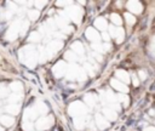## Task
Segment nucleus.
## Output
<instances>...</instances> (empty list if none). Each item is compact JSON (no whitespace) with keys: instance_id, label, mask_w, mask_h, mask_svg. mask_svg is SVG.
Masks as SVG:
<instances>
[{"instance_id":"1","label":"nucleus","mask_w":155,"mask_h":131,"mask_svg":"<svg viewBox=\"0 0 155 131\" xmlns=\"http://www.w3.org/2000/svg\"><path fill=\"white\" fill-rule=\"evenodd\" d=\"M18 56H19L21 63L25 64L29 68H34L36 66V63L39 62L38 50L33 45H27V46L22 47L18 52Z\"/></svg>"},{"instance_id":"2","label":"nucleus","mask_w":155,"mask_h":131,"mask_svg":"<svg viewBox=\"0 0 155 131\" xmlns=\"http://www.w3.org/2000/svg\"><path fill=\"white\" fill-rule=\"evenodd\" d=\"M88 112V108L87 106L81 102V101H75V102H71L68 107V113L70 116L73 118H76V116H82V115H86Z\"/></svg>"},{"instance_id":"3","label":"nucleus","mask_w":155,"mask_h":131,"mask_svg":"<svg viewBox=\"0 0 155 131\" xmlns=\"http://www.w3.org/2000/svg\"><path fill=\"white\" fill-rule=\"evenodd\" d=\"M64 12L68 16V18L71 19L74 23H76V24L80 23L81 18H82V8L81 7H79L76 5H70V6H68L65 8Z\"/></svg>"},{"instance_id":"4","label":"nucleus","mask_w":155,"mask_h":131,"mask_svg":"<svg viewBox=\"0 0 155 131\" xmlns=\"http://www.w3.org/2000/svg\"><path fill=\"white\" fill-rule=\"evenodd\" d=\"M21 23H22L21 19H16L15 22L11 23V25L8 27V29L6 32V35H5V38L8 41H13V40H16L18 38L19 30H21Z\"/></svg>"},{"instance_id":"5","label":"nucleus","mask_w":155,"mask_h":131,"mask_svg":"<svg viewBox=\"0 0 155 131\" xmlns=\"http://www.w3.org/2000/svg\"><path fill=\"white\" fill-rule=\"evenodd\" d=\"M53 121H54V119L52 115H45V116H41L36 120L35 127L39 131H45V130H48L53 125Z\"/></svg>"},{"instance_id":"6","label":"nucleus","mask_w":155,"mask_h":131,"mask_svg":"<svg viewBox=\"0 0 155 131\" xmlns=\"http://www.w3.org/2000/svg\"><path fill=\"white\" fill-rule=\"evenodd\" d=\"M62 47H63V41L62 40H56V39L51 40L47 44V46L45 47L46 49V52H47V56H48V59L52 58Z\"/></svg>"},{"instance_id":"7","label":"nucleus","mask_w":155,"mask_h":131,"mask_svg":"<svg viewBox=\"0 0 155 131\" xmlns=\"http://www.w3.org/2000/svg\"><path fill=\"white\" fill-rule=\"evenodd\" d=\"M67 69H68V64H67L64 61H58V62L53 66L52 73H53V75H54L56 78H62V76L65 75Z\"/></svg>"},{"instance_id":"8","label":"nucleus","mask_w":155,"mask_h":131,"mask_svg":"<svg viewBox=\"0 0 155 131\" xmlns=\"http://www.w3.org/2000/svg\"><path fill=\"white\" fill-rule=\"evenodd\" d=\"M99 98H101V102L103 103V106H109V104H113V103H117L116 95H114L110 90L101 92V97Z\"/></svg>"},{"instance_id":"9","label":"nucleus","mask_w":155,"mask_h":131,"mask_svg":"<svg viewBox=\"0 0 155 131\" xmlns=\"http://www.w3.org/2000/svg\"><path fill=\"white\" fill-rule=\"evenodd\" d=\"M80 69H81V67H79L75 63H71L70 66H68V69H67V73H65L67 79L68 80H78V75H79Z\"/></svg>"},{"instance_id":"10","label":"nucleus","mask_w":155,"mask_h":131,"mask_svg":"<svg viewBox=\"0 0 155 131\" xmlns=\"http://www.w3.org/2000/svg\"><path fill=\"white\" fill-rule=\"evenodd\" d=\"M54 23H56L57 28H61V29H63L64 27H67L68 23H69V18H68V16L65 15V12L59 11L58 15H57L56 18H54Z\"/></svg>"},{"instance_id":"11","label":"nucleus","mask_w":155,"mask_h":131,"mask_svg":"<svg viewBox=\"0 0 155 131\" xmlns=\"http://www.w3.org/2000/svg\"><path fill=\"white\" fill-rule=\"evenodd\" d=\"M87 120H88V116L87 115H82V116H76L74 118L73 120V124H74V127L76 130H84L87 125Z\"/></svg>"},{"instance_id":"12","label":"nucleus","mask_w":155,"mask_h":131,"mask_svg":"<svg viewBox=\"0 0 155 131\" xmlns=\"http://www.w3.org/2000/svg\"><path fill=\"white\" fill-rule=\"evenodd\" d=\"M85 35H86V38H87L90 41H92V42H99V40H101L99 33L97 32V29H94V28H92V27L86 29Z\"/></svg>"},{"instance_id":"13","label":"nucleus","mask_w":155,"mask_h":131,"mask_svg":"<svg viewBox=\"0 0 155 131\" xmlns=\"http://www.w3.org/2000/svg\"><path fill=\"white\" fill-rule=\"evenodd\" d=\"M127 8L130 10V12L138 15V13L142 12L143 6H142V4H140L139 1H137V0H131V1L127 2Z\"/></svg>"},{"instance_id":"14","label":"nucleus","mask_w":155,"mask_h":131,"mask_svg":"<svg viewBox=\"0 0 155 131\" xmlns=\"http://www.w3.org/2000/svg\"><path fill=\"white\" fill-rule=\"evenodd\" d=\"M96 125L99 130H105L109 127V121L102 115V114H96Z\"/></svg>"},{"instance_id":"15","label":"nucleus","mask_w":155,"mask_h":131,"mask_svg":"<svg viewBox=\"0 0 155 131\" xmlns=\"http://www.w3.org/2000/svg\"><path fill=\"white\" fill-rule=\"evenodd\" d=\"M110 85H111L115 90L120 91V93H126V92L128 91V87H127L124 82L119 81L117 79H111V80H110Z\"/></svg>"},{"instance_id":"16","label":"nucleus","mask_w":155,"mask_h":131,"mask_svg":"<svg viewBox=\"0 0 155 131\" xmlns=\"http://www.w3.org/2000/svg\"><path fill=\"white\" fill-rule=\"evenodd\" d=\"M115 79H117L119 81H121V82H124L125 85L126 84H128L130 82V75H128V73L126 72V70H122V69H119V70H116L115 72Z\"/></svg>"},{"instance_id":"17","label":"nucleus","mask_w":155,"mask_h":131,"mask_svg":"<svg viewBox=\"0 0 155 131\" xmlns=\"http://www.w3.org/2000/svg\"><path fill=\"white\" fill-rule=\"evenodd\" d=\"M102 112H103V116H104L108 121H114V120L117 119V113H116L115 110L108 108V107H104V108L102 109Z\"/></svg>"},{"instance_id":"18","label":"nucleus","mask_w":155,"mask_h":131,"mask_svg":"<svg viewBox=\"0 0 155 131\" xmlns=\"http://www.w3.org/2000/svg\"><path fill=\"white\" fill-rule=\"evenodd\" d=\"M33 108L36 110V113H38L39 115H45V114H47V112H48V107H47L42 101H36Z\"/></svg>"},{"instance_id":"19","label":"nucleus","mask_w":155,"mask_h":131,"mask_svg":"<svg viewBox=\"0 0 155 131\" xmlns=\"http://www.w3.org/2000/svg\"><path fill=\"white\" fill-rule=\"evenodd\" d=\"M39 116V114L36 113V110L30 107V108H27L24 110V115H23V120H29V121H34L36 118Z\"/></svg>"},{"instance_id":"20","label":"nucleus","mask_w":155,"mask_h":131,"mask_svg":"<svg viewBox=\"0 0 155 131\" xmlns=\"http://www.w3.org/2000/svg\"><path fill=\"white\" fill-rule=\"evenodd\" d=\"M84 103H85L86 106L93 108V107L96 106V103H97V96L93 95V93H87V95H85V97H84Z\"/></svg>"},{"instance_id":"21","label":"nucleus","mask_w":155,"mask_h":131,"mask_svg":"<svg viewBox=\"0 0 155 131\" xmlns=\"http://www.w3.org/2000/svg\"><path fill=\"white\" fill-rule=\"evenodd\" d=\"M70 47H71V51H73L75 55H84V53H85L84 45H82V42H80V41H74Z\"/></svg>"},{"instance_id":"22","label":"nucleus","mask_w":155,"mask_h":131,"mask_svg":"<svg viewBox=\"0 0 155 131\" xmlns=\"http://www.w3.org/2000/svg\"><path fill=\"white\" fill-rule=\"evenodd\" d=\"M0 123L1 125H5L6 127H10L15 124V118L11 115H1L0 116Z\"/></svg>"},{"instance_id":"23","label":"nucleus","mask_w":155,"mask_h":131,"mask_svg":"<svg viewBox=\"0 0 155 131\" xmlns=\"http://www.w3.org/2000/svg\"><path fill=\"white\" fill-rule=\"evenodd\" d=\"M94 27H96L97 29H99V30L104 32L105 29H108V23H107V21H105L104 18L98 17V18L94 21Z\"/></svg>"},{"instance_id":"24","label":"nucleus","mask_w":155,"mask_h":131,"mask_svg":"<svg viewBox=\"0 0 155 131\" xmlns=\"http://www.w3.org/2000/svg\"><path fill=\"white\" fill-rule=\"evenodd\" d=\"M19 110H21L19 104H7V106L5 107V112H7L8 114H12V115L18 114Z\"/></svg>"},{"instance_id":"25","label":"nucleus","mask_w":155,"mask_h":131,"mask_svg":"<svg viewBox=\"0 0 155 131\" xmlns=\"http://www.w3.org/2000/svg\"><path fill=\"white\" fill-rule=\"evenodd\" d=\"M39 62L40 63H45L47 59H48V56H47V52H46V49L44 46H39Z\"/></svg>"},{"instance_id":"26","label":"nucleus","mask_w":155,"mask_h":131,"mask_svg":"<svg viewBox=\"0 0 155 131\" xmlns=\"http://www.w3.org/2000/svg\"><path fill=\"white\" fill-rule=\"evenodd\" d=\"M10 89L13 91V93H19L23 90V85L21 81H12L10 84Z\"/></svg>"},{"instance_id":"27","label":"nucleus","mask_w":155,"mask_h":131,"mask_svg":"<svg viewBox=\"0 0 155 131\" xmlns=\"http://www.w3.org/2000/svg\"><path fill=\"white\" fill-rule=\"evenodd\" d=\"M116 101H117L119 103H122L124 107H127L128 103H130V98H128V96L125 95V93H119V95H116Z\"/></svg>"},{"instance_id":"28","label":"nucleus","mask_w":155,"mask_h":131,"mask_svg":"<svg viewBox=\"0 0 155 131\" xmlns=\"http://www.w3.org/2000/svg\"><path fill=\"white\" fill-rule=\"evenodd\" d=\"M125 39V30L121 28V27H117V30H116V35H115V40L117 44H121Z\"/></svg>"},{"instance_id":"29","label":"nucleus","mask_w":155,"mask_h":131,"mask_svg":"<svg viewBox=\"0 0 155 131\" xmlns=\"http://www.w3.org/2000/svg\"><path fill=\"white\" fill-rule=\"evenodd\" d=\"M21 95L19 93H12V95H8L7 99H8V104H18V102L21 101Z\"/></svg>"},{"instance_id":"30","label":"nucleus","mask_w":155,"mask_h":131,"mask_svg":"<svg viewBox=\"0 0 155 131\" xmlns=\"http://www.w3.org/2000/svg\"><path fill=\"white\" fill-rule=\"evenodd\" d=\"M46 27L48 28V30L51 32V33H54V32H57V25H56V23H54V19L53 18H48L47 21H46Z\"/></svg>"},{"instance_id":"31","label":"nucleus","mask_w":155,"mask_h":131,"mask_svg":"<svg viewBox=\"0 0 155 131\" xmlns=\"http://www.w3.org/2000/svg\"><path fill=\"white\" fill-rule=\"evenodd\" d=\"M39 15H40V12H39V10H29L28 12H27V16H28V18L30 19V21H36L38 18H39Z\"/></svg>"},{"instance_id":"32","label":"nucleus","mask_w":155,"mask_h":131,"mask_svg":"<svg viewBox=\"0 0 155 131\" xmlns=\"http://www.w3.org/2000/svg\"><path fill=\"white\" fill-rule=\"evenodd\" d=\"M64 57H65V59L70 61L71 63H75V62L78 61V55H75L71 50H70V51H67V52L64 53Z\"/></svg>"},{"instance_id":"33","label":"nucleus","mask_w":155,"mask_h":131,"mask_svg":"<svg viewBox=\"0 0 155 131\" xmlns=\"http://www.w3.org/2000/svg\"><path fill=\"white\" fill-rule=\"evenodd\" d=\"M28 39L30 42H39L41 40V35L39 34V32H31Z\"/></svg>"},{"instance_id":"34","label":"nucleus","mask_w":155,"mask_h":131,"mask_svg":"<svg viewBox=\"0 0 155 131\" xmlns=\"http://www.w3.org/2000/svg\"><path fill=\"white\" fill-rule=\"evenodd\" d=\"M110 19H111V22H113L114 24H116V25H121V24H122V19H121V17H120L117 13H111V15H110Z\"/></svg>"},{"instance_id":"35","label":"nucleus","mask_w":155,"mask_h":131,"mask_svg":"<svg viewBox=\"0 0 155 131\" xmlns=\"http://www.w3.org/2000/svg\"><path fill=\"white\" fill-rule=\"evenodd\" d=\"M22 127H23L24 131H31L33 127H34V123L33 121H29V120H23Z\"/></svg>"},{"instance_id":"36","label":"nucleus","mask_w":155,"mask_h":131,"mask_svg":"<svg viewBox=\"0 0 155 131\" xmlns=\"http://www.w3.org/2000/svg\"><path fill=\"white\" fill-rule=\"evenodd\" d=\"M92 50L94 51V52H97V53H103L104 52V50H103V45L102 44H99V42H92Z\"/></svg>"},{"instance_id":"37","label":"nucleus","mask_w":155,"mask_h":131,"mask_svg":"<svg viewBox=\"0 0 155 131\" xmlns=\"http://www.w3.org/2000/svg\"><path fill=\"white\" fill-rule=\"evenodd\" d=\"M82 69L86 72L87 75H90V76H93V75H94V72H93V69H92V64H91V63H87V62H86V63L84 64Z\"/></svg>"},{"instance_id":"38","label":"nucleus","mask_w":155,"mask_h":131,"mask_svg":"<svg viewBox=\"0 0 155 131\" xmlns=\"http://www.w3.org/2000/svg\"><path fill=\"white\" fill-rule=\"evenodd\" d=\"M28 28H29V22H28V21H22V23H21V30H19V34L24 35V34L27 33Z\"/></svg>"},{"instance_id":"39","label":"nucleus","mask_w":155,"mask_h":131,"mask_svg":"<svg viewBox=\"0 0 155 131\" xmlns=\"http://www.w3.org/2000/svg\"><path fill=\"white\" fill-rule=\"evenodd\" d=\"M5 97H8V89L0 84V98H5Z\"/></svg>"},{"instance_id":"40","label":"nucleus","mask_w":155,"mask_h":131,"mask_svg":"<svg viewBox=\"0 0 155 131\" xmlns=\"http://www.w3.org/2000/svg\"><path fill=\"white\" fill-rule=\"evenodd\" d=\"M125 18H126V22H127L128 25H132V24H134V22H136V18H134L130 12L125 13Z\"/></svg>"},{"instance_id":"41","label":"nucleus","mask_w":155,"mask_h":131,"mask_svg":"<svg viewBox=\"0 0 155 131\" xmlns=\"http://www.w3.org/2000/svg\"><path fill=\"white\" fill-rule=\"evenodd\" d=\"M108 30H109V36L110 38H115V35H116V30H117V27H115V25H109L108 27Z\"/></svg>"},{"instance_id":"42","label":"nucleus","mask_w":155,"mask_h":131,"mask_svg":"<svg viewBox=\"0 0 155 131\" xmlns=\"http://www.w3.org/2000/svg\"><path fill=\"white\" fill-rule=\"evenodd\" d=\"M86 78H87V74H86V72L81 68L80 72H79V75H78V80H79V81H85Z\"/></svg>"},{"instance_id":"43","label":"nucleus","mask_w":155,"mask_h":131,"mask_svg":"<svg viewBox=\"0 0 155 131\" xmlns=\"http://www.w3.org/2000/svg\"><path fill=\"white\" fill-rule=\"evenodd\" d=\"M46 4H47V1H38V0H36V1H33V5H34L36 8H42Z\"/></svg>"},{"instance_id":"44","label":"nucleus","mask_w":155,"mask_h":131,"mask_svg":"<svg viewBox=\"0 0 155 131\" xmlns=\"http://www.w3.org/2000/svg\"><path fill=\"white\" fill-rule=\"evenodd\" d=\"M56 4H57V6H59V7H68V6L73 5L71 1H57Z\"/></svg>"},{"instance_id":"45","label":"nucleus","mask_w":155,"mask_h":131,"mask_svg":"<svg viewBox=\"0 0 155 131\" xmlns=\"http://www.w3.org/2000/svg\"><path fill=\"white\" fill-rule=\"evenodd\" d=\"M71 32H73V27H71V25H69V24L62 29V33H63L64 35H65V34H70Z\"/></svg>"},{"instance_id":"46","label":"nucleus","mask_w":155,"mask_h":131,"mask_svg":"<svg viewBox=\"0 0 155 131\" xmlns=\"http://www.w3.org/2000/svg\"><path fill=\"white\" fill-rule=\"evenodd\" d=\"M150 52H151V55L155 56V36H153V39L150 41Z\"/></svg>"},{"instance_id":"47","label":"nucleus","mask_w":155,"mask_h":131,"mask_svg":"<svg viewBox=\"0 0 155 131\" xmlns=\"http://www.w3.org/2000/svg\"><path fill=\"white\" fill-rule=\"evenodd\" d=\"M138 78H139L140 80H145V79H147V73H145L144 70H139V72H138Z\"/></svg>"},{"instance_id":"48","label":"nucleus","mask_w":155,"mask_h":131,"mask_svg":"<svg viewBox=\"0 0 155 131\" xmlns=\"http://www.w3.org/2000/svg\"><path fill=\"white\" fill-rule=\"evenodd\" d=\"M91 57H94V58H96L98 62H102V61H103V57H102V55H99V53H97V52H93Z\"/></svg>"},{"instance_id":"49","label":"nucleus","mask_w":155,"mask_h":131,"mask_svg":"<svg viewBox=\"0 0 155 131\" xmlns=\"http://www.w3.org/2000/svg\"><path fill=\"white\" fill-rule=\"evenodd\" d=\"M101 38H102L104 41H107V42L110 40V36H109V34H108V33H105V32H102V36H101Z\"/></svg>"},{"instance_id":"50","label":"nucleus","mask_w":155,"mask_h":131,"mask_svg":"<svg viewBox=\"0 0 155 131\" xmlns=\"http://www.w3.org/2000/svg\"><path fill=\"white\" fill-rule=\"evenodd\" d=\"M132 81H133V85H134V86H138L139 80H138V78H137L136 75H132Z\"/></svg>"},{"instance_id":"51","label":"nucleus","mask_w":155,"mask_h":131,"mask_svg":"<svg viewBox=\"0 0 155 131\" xmlns=\"http://www.w3.org/2000/svg\"><path fill=\"white\" fill-rule=\"evenodd\" d=\"M12 16H13V13H12L11 11H8V10H7V11H6V13H5V17H6V19H10Z\"/></svg>"},{"instance_id":"52","label":"nucleus","mask_w":155,"mask_h":131,"mask_svg":"<svg viewBox=\"0 0 155 131\" xmlns=\"http://www.w3.org/2000/svg\"><path fill=\"white\" fill-rule=\"evenodd\" d=\"M103 50H104V52H107V51H109V50H110V45H109L108 42H105V44L103 45Z\"/></svg>"},{"instance_id":"53","label":"nucleus","mask_w":155,"mask_h":131,"mask_svg":"<svg viewBox=\"0 0 155 131\" xmlns=\"http://www.w3.org/2000/svg\"><path fill=\"white\" fill-rule=\"evenodd\" d=\"M144 131H155V127L149 126V127H145V129H144Z\"/></svg>"},{"instance_id":"54","label":"nucleus","mask_w":155,"mask_h":131,"mask_svg":"<svg viewBox=\"0 0 155 131\" xmlns=\"http://www.w3.org/2000/svg\"><path fill=\"white\" fill-rule=\"evenodd\" d=\"M116 5H117V6H121V5H122V2H121V1H117V2H116Z\"/></svg>"},{"instance_id":"55","label":"nucleus","mask_w":155,"mask_h":131,"mask_svg":"<svg viewBox=\"0 0 155 131\" xmlns=\"http://www.w3.org/2000/svg\"><path fill=\"white\" fill-rule=\"evenodd\" d=\"M0 131H5V130H4V127H2L1 125H0Z\"/></svg>"}]
</instances>
